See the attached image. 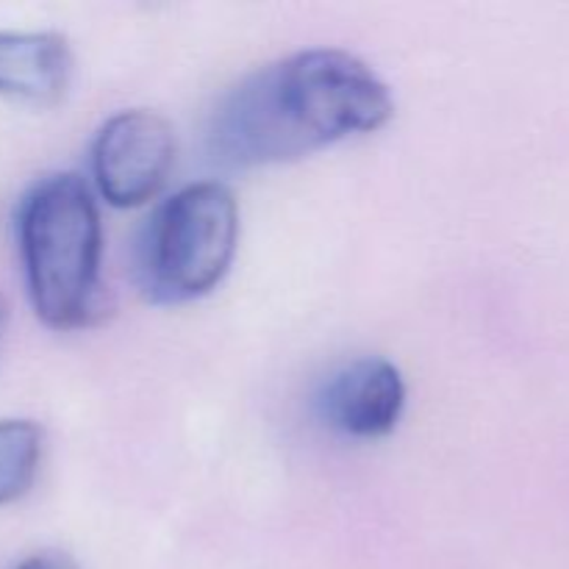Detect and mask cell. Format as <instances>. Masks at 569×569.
I'll return each mask as SVG.
<instances>
[{"mask_svg":"<svg viewBox=\"0 0 569 569\" xmlns=\"http://www.w3.org/2000/svg\"><path fill=\"white\" fill-rule=\"evenodd\" d=\"M176 164V133L148 109L120 111L100 126L92 142L98 192L114 209H137L164 189Z\"/></svg>","mask_w":569,"mask_h":569,"instance_id":"277c9868","label":"cell"},{"mask_svg":"<svg viewBox=\"0 0 569 569\" xmlns=\"http://www.w3.org/2000/svg\"><path fill=\"white\" fill-rule=\"evenodd\" d=\"M17 242L31 306L44 326L76 331L100 320L103 226L78 172H53L28 189L17 209Z\"/></svg>","mask_w":569,"mask_h":569,"instance_id":"7a4b0ae2","label":"cell"},{"mask_svg":"<svg viewBox=\"0 0 569 569\" xmlns=\"http://www.w3.org/2000/svg\"><path fill=\"white\" fill-rule=\"evenodd\" d=\"M14 569H78L72 565L70 556L59 553V550H42V553L28 556L26 561H20Z\"/></svg>","mask_w":569,"mask_h":569,"instance_id":"ba28073f","label":"cell"},{"mask_svg":"<svg viewBox=\"0 0 569 569\" xmlns=\"http://www.w3.org/2000/svg\"><path fill=\"white\" fill-rule=\"evenodd\" d=\"M6 322H9V303H6V298L0 295V339H3Z\"/></svg>","mask_w":569,"mask_h":569,"instance_id":"9c48e42d","label":"cell"},{"mask_svg":"<svg viewBox=\"0 0 569 569\" xmlns=\"http://www.w3.org/2000/svg\"><path fill=\"white\" fill-rule=\"evenodd\" d=\"M392 117V92L370 64L348 50L311 48L233 87L217 106L209 142L220 164L250 170L372 133Z\"/></svg>","mask_w":569,"mask_h":569,"instance_id":"6da1fadb","label":"cell"},{"mask_svg":"<svg viewBox=\"0 0 569 569\" xmlns=\"http://www.w3.org/2000/svg\"><path fill=\"white\" fill-rule=\"evenodd\" d=\"M72 78V50L61 33L0 31V94L33 106L64 98Z\"/></svg>","mask_w":569,"mask_h":569,"instance_id":"8992f818","label":"cell"},{"mask_svg":"<svg viewBox=\"0 0 569 569\" xmlns=\"http://www.w3.org/2000/svg\"><path fill=\"white\" fill-rule=\"evenodd\" d=\"M44 431L31 420H0V506L26 498L42 465Z\"/></svg>","mask_w":569,"mask_h":569,"instance_id":"52a82bcc","label":"cell"},{"mask_svg":"<svg viewBox=\"0 0 569 569\" xmlns=\"http://www.w3.org/2000/svg\"><path fill=\"white\" fill-rule=\"evenodd\" d=\"M239 242V206L220 181H200L167 198L144 226L137 278L144 298L181 306L226 278Z\"/></svg>","mask_w":569,"mask_h":569,"instance_id":"3957f363","label":"cell"},{"mask_svg":"<svg viewBox=\"0 0 569 569\" xmlns=\"http://www.w3.org/2000/svg\"><path fill=\"white\" fill-rule=\"evenodd\" d=\"M406 383L381 356H361L337 367L317 392V415L331 431L350 439H381L398 428Z\"/></svg>","mask_w":569,"mask_h":569,"instance_id":"5b68a950","label":"cell"}]
</instances>
